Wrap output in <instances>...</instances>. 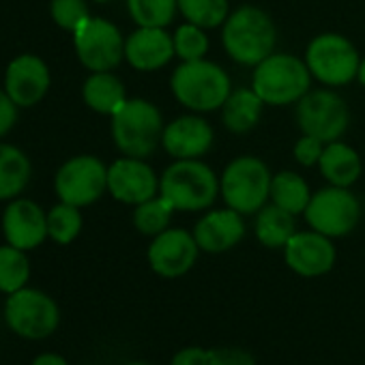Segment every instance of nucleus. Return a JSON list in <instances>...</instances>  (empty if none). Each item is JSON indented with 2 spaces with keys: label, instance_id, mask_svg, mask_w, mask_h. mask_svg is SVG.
I'll use <instances>...</instances> for the list:
<instances>
[{
  "label": "nucleus",
  "instance_id": "obj_1",
  "mask_svg": "<svg viewBox=\"0 0 365 365\" xmlns=\"http://www.w3.org/2000/svg\"><path fill=\"white\" fill-rule=\"evenodd\" d=\"M222 43L235 63L256 67L275 52L277 29L267 11L245 5L230 11L222 26Z\"/></svg>",
  "mask_w": 365,
  "mask_h": 365
},
{
  "label": "nucleus",
  "instance_id": "obj_2",
  "mask_svg": "<svg viewBox=\"0 0 365 365\" xmlns=\"http://www.w3.org/2000/svg\"><path fill=\"white\" fill-rule=\"evenodd\" d=\"M159 194L174 211L198 213L217 200L220 178L200 159H174L159 176Z\"/></svg>",
  "mask_w": 365,
  "mask_h": 365
},
{
  "label": "nucleus",
  "instance_id": "obj_3",
  "mask_svg": "<svg viewBox=\"0 0 365 365\" xmlns=\"http://www.w3.org/2000/svg\"><path fill=\"white\" fill-rule=\"evenodd\" d=\"M170 88L174 99L192 112L222 110L232 93L230 76L213 61H182L172 78Z\"/></svg>",
  "mask_w": 365,
  "mask_h": 365
},
{
  "label": "nucleus",
  "instance_id": "obj_4",
  "mask_svg": "<svg viewBox=\"0 0 365 365\" xmlns=\"http://www.w3.org/2000/svg\"><path fill=\"white\" fill-rule=\"evenodd\" d=\"M273 174L269 165L254 157L241 155L232 159L220 176V194L226 207L241 215H256L271 200Z\"/></svg>",
  "mask_w": 365,
  "mask_h": 365
},
{
  "label": "nucleus",
  "instance_id": "obj_5",
  "mask_svg": "<svg viewBox=\"0 0 365 365\" xmlns=\"http://www.w3.org/2000/svg\"><path fill=\"white\" fill-rule=\"evenodd\" d=\"M252 88L264 106H292L312 91V73L303 58L273 52L254 67Z\"/></svg>",
  "mask_w": 365,
  "mask_h": 365
},
{
  "label": "nucleus",
  "instance_id": "obj_6",
  "mask_svg": "<svg viewBox=\"0 0 365 365\" xmlns=\"http://www.w3.org/2000/svg\"><path fill=\"white\" fill-rule=\"evenodd\" d=\"M163 127L159 108L146 99H127L112 116V138L125 157L153 155L161 144Z\"/></svg>",
  "mask_w": 365,
  "mask_h": 365
},
{
  "label": "nucleus",
  "instance_id": "obj_7",
  "mask_svg": "<svg viewBox=\"0 0 365 365\" xmlns=\"http://www.w3.org/2000/svg\"><path fill=\"white\" fill-rule=\"evenodd\" d=\"M305 65L324 86H346L359 76L361 56L350 39L339 33L316 35L305 50Z\"/></svg>",
  "mask_w": 365,
  "mask_h": 365
},
{
  "label": "nucleus",
  "instance_id": "obj_8",
  "mask_svg": "<svg viewBox=\"0 0 365 365\" xmlns=\"http://www.w3.org/2000/svg\"><path fill=\"white\" fill-rule=\"evenodd\" d=\"M297 125L301 133L314 135L329 144L346 133L350 112L341 95L331 88H318L297 101Z\"/></svg>",
  "mask_w": 365,
  "mask_h": 365
},
{
  "label": "nucleus",
  "instance_id": "obj_9",
  "mask_svg": "<svg viewBox=\"0 0 365 365\" xmlns=\"http://www.w3.org/2000/svg\"><path fill=\"white\" fill-rule=\"evenodd\" d=\"M303 215L312 230L329 239H337L350 235L356 228L361 220V205L348 187L329 185L312 194Z\"/></svg>",
  "mask_w": 365,
  "mask_h": 365
},
{
  "label": "nucleus",
  "instance_id": "obj_10",
  "mask_svg": "<svg viewBox=\"0 0 365 365\" xmlns=\"http://www.w3.org/2000/svg\"><path fill=\"white\" fill-rule=\"evenodd\" d=\"M9 329L24 339H46L58 327L61 312L52 297L35 288H22L9 294L5 305Z\"/></svg>",
  "mask_w": 365,
  "mask_h": 365
},
{
  "label": "nucleus",
  "instance_id": "obj_11",
  "mask_svg": "<svg viewBox=\"0 0 365 365\" xmlns=\"http://www.w3.org/2000/svg\"><path fill=\"white\" fill-rule=\"evenodd\" d=\"M54 185L63 202L78 209L88 207L108 190V168L93 155H80L63 163Z\"/></svg>",
  "mask_w": 365,
  "mask_h": 365
},
{
  "label": "nucleus",
  "instance_id": "obj_12",
  "mask_svg": "<svg viewBox=\"0 0 365 365\" xmlns=\"http://www.w3.org/2000/svg\"><path fill=\"white\" fill-rule=\"evenodd\" d=\"M73 43L82 65L91 71H110L125 58L120 31L103 18H88L73 33Z\"/></svg>",
  "mask_w": 365,
  "mask_h": 365
},
{
  "label": "nucleus",
  "instance_id": "obj_13",
  "mask_svg": "<svg viewBox=\"0 0 365 365\" xmlns=\"http://www.w3.org/2000/svg\"><path fill=\"white\" fill-rule=\"evenodd\" d=\"M200 247L194 232L182 228H168L161 235L153 237L148 245V264L150 269L168 279L185 275L198 260Z\"/></svg>",
  "mask_w": 365,
  "mask_h": 365
},
{
  "label": "nucleus",
  "instance_id": "obj_14",
  "mask_svg": "<svg viewBox=\"0 0 365 365\" xmlns=\"http://www.w3.org/2000/svg\"><path fill=\"white\" fill-rule=\"evenodd\" d=\"M108 192L125 205H142L159 194L155 170L138 157H123L108 168Z\"/></svg>",
  "mask_w": 365,
  "mask_h": 365
},
{
  "label": "nucleus",
  "instance_id": "obj_15",
  "mask_svg": "<svg viewBox=\"0 0 365 365\" xmlns=\"http://www.w3.org/2000/svg\"><path fill=\"white\" fill-rule=\"evenodd\" d=\"M335 245L329 237L309 230L294 232L284 247L286 264L301 277H320L335 264Z\"/></svg>",
  "mask_w": 365,
  "mask_h": 365
},
{
  "label": "nucleus",
  "instance_id": "obj_16",
  "mask_svg": "<svg viewBox=\"0 0 365 365\" xmlns=\"http://www.w3.org/2000/svg\"><path fill=\"white\" fill-rule=\"evenodd\" d=\"M213 127L196 114L178 116L163 127L161 146L174 159H200L213 146Z\"/></svg>",
  "mask_w": 365,
  "mask_h": 365
},
{
  "label": "nucleus",
  "instance_id": "obj_17",
  "mask_svg": "<svg viewBox=\"0 0 365 365\" xmlns=\"http://www.w3.org/2000/svg\"><path fill=\"white\" fill-rule=\"evenodd\" d=\"M5 93L14 99L16 106H35L39 103L50 88L48 65L33 54H22L7 67Z\"/></svg>",
  "mask_w": 365,
  "mask_h": 365
},
{
  "label": "nucleus",
  "instance_id": "obj_18",
  "mask_svg": "<svg viewBox=\"0 0 365 365\" xmlns=\"http://www.w3.org/2000/svg\"><path fill=\"white\" fill-rule=\"evenodd\" d=\"M174 56V39L165 29L138 26L125 39V58L138 71H157Z\"/></svg>",
  "mask_w": 365,
  "mask_h": 365
},
{
  "label": "nucleus",
  "instance_id": "obj_19",
  "mask_svg": "<svg viewBox=\"0 0 365 365\" xmlns=\"http://www.w3.org/2000/svg\"><path fill=\"white\" fill-rule=\"evenodd\" d=\"M3 230L9 245L18 250H35L48 237V217L31 200H16L3 215Z\"/></svg>",
  "mask_w": 365,
  "mask_h": 365
},
{
  "label": "nucleus",
  "instance_id": "obj_20",
  "mask_svg": "<svg viewBox=\"0 0 365 365\" xmlns=\"http://www.w3.org/2000/svg\"><path fill=\"white\" fill-rule=\"evenodd\" d=\"M196 243L202 252L209 254H222L239 245V241L245 237V224L243 215L235 209H217L209 211L194 228Z\"/></svg>",
  "mask_w": 365,
  "mask_h": 365
},
{
  "label": "nucleus",
  "instance_id": "obj_21",
  "mask_svg": "<svg viewBox=\"0 0 365 365\" xmlns=\"http://www.w3.org/2000/svg\"><path fill=\"white\" fill-rule=\"evenodd\" d=\"M318 168H320V174L324 176V180L335 187H350L363 174L361 155L350 144H346L341 140L324 144Z\"/></svg>",
  "mask_w": 365,
  "mask_h": 365
},
{
  "label": "nucleus",
  "instance_id": "obj_22",
  "mask_svg": "<svg viewBox=\"0 0 365 365\" xmlns=\"http://www.w3.org/2000/svg\"><path fill=\"white\" fill-rule=\"evenodd\" d=\"M264 101L250 88H237L228 95L226 103L222 106V123L232 133H247L252 131L260 116H262Z\"/></svg>",
  "mask_w": 365,
  "mask_h": 365
},
{
  "label": "nucleus",
  "instance_id": "obj_23",
  "mask_svg": "<svg viewBox=\"0 0 365 365\" xmlns=\"http://www.w3.org/2000/svg\"><path fill=\"white\" fill-rule=\"evenodd\" d=\"M82 93H84V101L91 110H95L99 114H110V116H114L120 110V106L127 101L125 84L110 71H95L84 82Z\"/></svg>",
  "mask_w": 365,
  "mask_h": 365
},
{
  "label": "nucleus",
  "instance_id": "obj_24",
  "mask_svg": "<svg viewBox=\"0 0 365 365\" xmlns=\"http://www.w3.org/2000/svg\"><path fill=\"white\" fill-rule=\"evenodd\" d=\"M294 215L284 211L277 205H264L258 213H256V237L264 247L277 250V247H286V243L292 239L294 230Z\"/></svg>",
  "mask_w": 365,
  "mask_h": 365
},
{
  "label": "nucleus",
  "instance_id": "obj_25",
  "mask_svg": "<svg viewBox=\"0 0 365 365\" xmlns=\"http://www.w3.org/2000/svg\"><path fill=\"white\" fill-rule=\"evenodd\" d=\"M312 200V192L307 180L292 172V170H282L277 174H273L271 180V202L282 207L284 211L292 213V215H301L305 213L307 205Z\"/></svg>",
  "mask_w": 365,
  "mask_h": 365
},
{
  "label": "nucleus",
  "instance_id": "obj_26",
  "mask_svg": "<svg viewBox=\"0 0 365 365\" xmlns=\"http://www.w3.org/2000/svg\"><path fill=\"white\" fill-rule=\"evenodd\" d=\"M29 178H31L29 157L16 146L0 144V200L22 194Z\"/></svg>",
  "mask_w": 365,
  "mask_h": 365
},
{
  "label": "nucleus",
  "instance_id": "obj_27",
  "mask_svg": "<svg viewBox=\"0 0 365 365\" xmlns=\"http://www.w3.org/2000/svg\"><path fill=\"white\" fill-rule=\"evenodd\" d=\"M178 14L205 31L220 29L230 16L228 0H178Z\"/></svg>",
  "mask_w": 365,
  "mask_h": 365
},
{
  "label": "nucleus",
  "instance_id": "obj_28",
  "mask_svg": "<svg viewBox=\"0 0 365 365\" xmlns=\"http://www.w3.org/2000/svg\"><path fill=\"white\" fill-rule=\"evenodd\" d=\"M29 277H31V264L24 250H18L14 245L0 247V292L14 294L26 288Z\"/></svg>",
  "mask_w": 365,
  "mask_h": 365
},
{
  "label": "nucleus",
  "instance_id": "obj_29",
  "mask_svg": "<svg viewBox=\"0 0 365 365\" xmlns=\"http://www.w3.org/2000/svg\"><path fill=\"white\" fill-rule=\"evenodd\" d=\"M172 215H174V207L161 194H157L155 198L135 207L133 226L138 228V232H142L146 237H157L170 228Z\"/></svg>",
  "mask_w": 365,
  "mask_h": 365
},
{
  "label": "nucleus",
  "instance_id": "obj_30",
  "mask_svg": "<svg viewBox=\"0 0 365 365\" xmlns=\"http://www.w3.org/2000/svg\"><path fill=\"white\" fill-rule=\"evenodd\" d=\"M127 9L138 26L165 29L178 14V0H127Z\"/></svg>",
  "mask_w": 365,
  "mask_h": 365
},
{
  "label": "nucleus",
  "instance_id": "obj_31",
  "mask_svg": "<svg viewBox=\"0 0 365 365\" xmlns=\"http://www.w3.org/2000/svg\"><path fill=\"white\" fill-rule=\"evenodd\" d=\"M82 230V215L80 209L67 202H61L48 213V237L56 243L67 245L71 243Z\"/></svg>",
  "mask_w": 365,
  "mask_h": 365
},
{
  "label": "nucleus",
  "instance_id": "obj_32",
  "mask_svg": "<svg viewBox=\"0 0 365 365\" xmlns=\"http://www.w3.org/2000/svg\"><path fill=\"white\" fill-rule=\"evenodd\" d=\"M174 52L180 61H200V58H207V52H209V37H207V31L196 26V24H180L174 35Z\"/></svg>",
  "mask_w": 365,
  "mask_h": 365
},
{
  "label": "nucleus",
  "instance_id": "obj_33",
  "mask_svg": "<svg viewBox=\"0 0 365 365\" xmlns=\"http://www.w3.org/2000/svg\"><path fill=\"white\" fill-rule=\"evenodd\" d=\"M52 18L61 29L76 33L91 16L84 0H52Z\"/></svg>",
  "mask_w": 365,
  "mask_h": 365
},
{
  "label": "nucleus",
  "instance_id": "obj_34",
  "mask_svg": "<svg viewBox=\"0 0 365 365\" xmlns=\"http://www.w3.org/2000/svg\"><path fill=\"white\" fill-rule=\"evenodd\" d=\"M322 150H324V142L314 138V135H301L294 144V159L303 165V168H312V165H318L320 157H322Z\"/></svg>",
  "mask_w": 365,
  "mask_h": 365
},
{
  "label": "nucleus",
  "instance_id": "obj_35",
  "mask_svg": "<svg viewBox=\"0 0 365 365\" xmlns=\"http://www.w3.org/2000/svg\"><path fill=\"white\" fill-rule=\"evenodd\" d=\"M211 365H256V361L243 348H215L211 350Z\"/></svg>",
  "mask_w": 365,
  "mask_h": 365
},
{
  "label": "nucleus",
  "instance_id": "obj_36",
  "mask_svg": "<svg viewBox=\"0 0 365 365\" xmlns=\"http://www.w3.org/2000/svg\"><path fill=\"white\" fill-rule=\"evenodd\" d=\"M172 365H211V350L198 346L182 348L180 352L174 354Z\"/></svg>",
  "mask_w": 365,
  "mask_h": 365
},
{
  "label": "nucleus",
  "instance_id": "obj_37",
  "mask_svg": "<svg viewBox=\"0 0 365 365\" xmlns=\"http://www.w3.org/2000/svg\"><path fill=\"white\" fill-rule=\"evenodd\" d=\"M16 123V103L14 99L0 91V138H3Z\"/></svg>",
  "mask_w": 365,
  "mask_h": 365
},
{
  "label": "nucleus",
  "instance_id": "obj_38",
  "mask_svg": "<svg viewBox=\"0 0 365 365\" xmlns=\"http://www.w3.org/2000/svg\"><path fill=\"white\" fill-rule=\"evenodd\" d=\"M33 365H69L61 354H54V352H43V354H39L35 361H33Z\"/></svg>",
  "mask_w": 365,
  "mask_h": 365
},
{
  "label": "nucleus",
  "instance_id": "obj_39",
  "mask_svg": "<svg viewBox=\"0 0 365 365\" xmlns=\"http://www.w3.org/2000/svg\"><path fill=\"white\" fill-rule=\"evenodd\" d=\"M356 80L361 82V86L365 88V56L361 58V67H359V76H356Z\"/></svg>",
  "mask_w": 365,
  "mask_h": 365
},
{
  "label": "nucleus",
  "instance_id": "obj_40",
  "mask_svg": "<svg viewBox=\"0 0 365 365\" xmlns=\"http://www.w3.org/2000/svg\"><path fill=\"white\" fill-rule=\"evenodd\" d=\"M129 365H148V363H140V361H138V363H129Z\"/></svg>",
  "mask_w": 365,
  "mask_h": 365
},
{
  "label": "nucleus",
  "instance_id": "obj_41",
  "mask_svg": "<svg viewBox=\"0 0 365 365\" xmlns=\"http://www.w3.org/2000/svg\"><path fill=\"white\" fill-rule=\"evenodd\" d=\"M95 3H110V0H95Z\"/></svg>",
  "mask_w": 365,
  "mask_h": 365
}]
</instances>
